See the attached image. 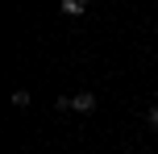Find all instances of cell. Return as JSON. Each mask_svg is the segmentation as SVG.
I'll use <instances>...</instances> for the list:
<instances>
[{
    "label": "cell",
    "instance_id": "1",
    "mask_svg": "<svg viewBox=\"0 0 158 154\" xmlns=\"http://www.w3.org/2000/svg\"><path fill=\"white\" fill-rule=\"evenodd\" d=\"M71 108H75V113H96V96H92V92H75Z\"/></svg>",
    "mask_w": 158,
    "mask_h": 154
},
{
    "label": "cell",
    "instance_id": "2",
    "mask_svg": "<svg viewBox=\"0 0 158 154\" xmlns=\"http://www.w3.org/2000/svg\"><path fill=\"white\" fill-rule=\"evenodd\" d=\"M63 13L67 17H83V4H79V0H63Z\"/></svg>",
    "mask_w": 158,
    "mask_h": 154
},
{
    "label": "cell",
    "instance_id": "3",
    "mask_svg": "<svg viewBox=\"0 0 158 154\" xmlns=\"http://www.w3.org/2000/svg\"><path fill=\"white\" fill-rule=\"evenodd\" d=\"M13 104H17V108H29L33 96H29V92H13Z\"/></svg>",
    "mask_w": 158,
    "mask_h": 154
},
{
    "label": "cell",
    "instance_id": "4",
    "mask_svg": "<svg viewBox=\"0 0 158 154\" xmlns=\"http://www.w3.org/2000/svg\"><path fill=\"white\" fill-rule=\"evenodd\" d=\"M146 125H150V129H158V104L146 108Z\"/></svg>",
    "mask_w": 158,
    "mask_h": 154
},
{
    "label": "cell",
    "instance_id": "5",
    "mask_svg": "<svg viewBox=\"0 0 158 154\" xmlns=\"http://www.w3.org/2000/svg\"><path fill=\"white\" fill-rule=\"evenodd\" d=\"M79 4H92V0H79Z\"/></svg>",
    "mask_w": 158,
    "mask_h": 154
},
{
    "label": "cell",
    "instance_id": "6",
    "mask_svg": "<svg viewBox=\"0 0 158 154\" xmlns=\"http://www.w3.org/2000/svg\"><path fill=\"white\" fill-rule=\"evenodd\" d=\"M125 154H137V150H125Z\"/></svg>",
    "mask_w": 158,
    "mask_h": 154
}]
</instances>
